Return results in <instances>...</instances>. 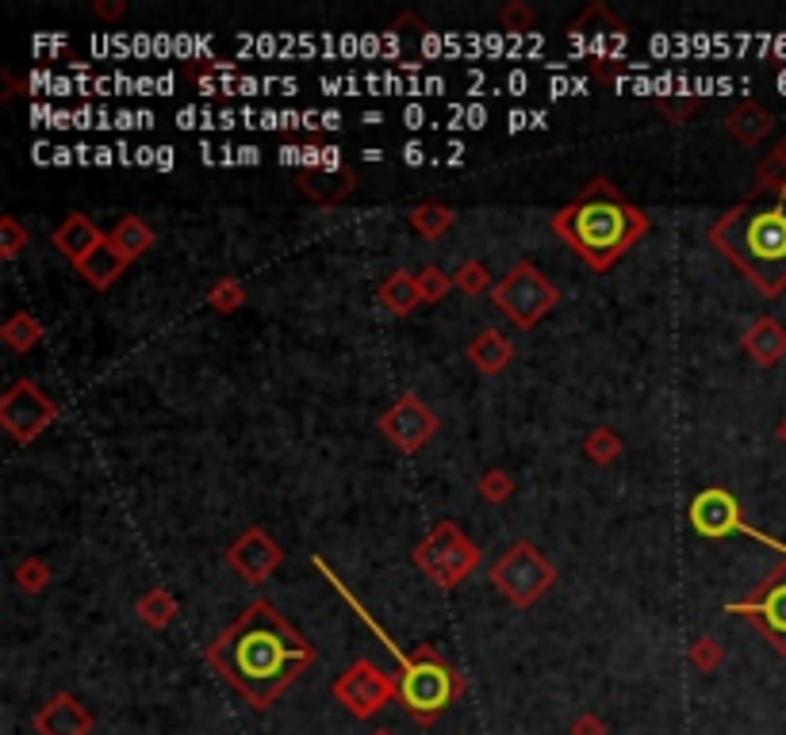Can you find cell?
<instances>
[{
  "label": "cell",
  "mask_w": 786,
  "mask_h": 735,
  "mask_svg": "<svg viewBox=\"0 0 786 735\" xmlns=\"http://www.w3.org/2000/svg\"><path fill=\"white\" fill-rule=\"evenodd\" d=\"M469 360L483 371V376H499V371H503L514 360L511 337L499 334V330H480L469 341Z\"/></svg>",
  "instance_id": "cell-22"
},
{
  "label": "cell",
  "mask_w": 786,
  "mask_h": 735,
  "mask_svg": "<svg viewBox=\"0 0 786 735\" xmlns=\"http://www.w3.org/2000/svg\"><path fill=\"white\" fill-rule=\"evenodd\" d=\"M376 299L387 315L395 318H407L414 310L422 307V296H419V272H407V268H395L384 284L376 288Z\"/></svg>",
  "instance_id": "cell-21"
},
{
  "label": "cell",
  "mask_w": 786,
  "mask_h": 735,
  "mask_svg": "<svg viewBox=\"0 0 786 735\" xmlns=\"http://www.w3.org/2000/svg\"><path fill=\"white\" fill-rule=\"evenodd\" d=\"M135 613H138V620H143L146 628L161 633V628H169L173 620H177L180 605H177V598H173V594L166 590V586H154V590H146L143 598L135 602Z\"/></svg>",
  "instance_id": "cell-24"
},
{
  "label": "cell",
  "mask_w": 786,
  "mask_h": 735,
  "mask_svg": "<svg viewBox=\"0 0 786 735\" xmlns=\"http://www.w3.org/2000/svg\"><path fill=\"white\" fill-rule=\"evenodd\" d=\"M533 23H538V12H533L530 4H522V0H507L503 8H499V28L503 31H533Z\"/></svg>",
  "instance_id": "cell-36"
},
{
  "label": "cell",
  "mask_w": 786,
  "mask_h": 735,
  "mask_svg": "<svg viewBox=\"0 0 786 735\" xmlns=\"http://www.w3.org/2000/svg\"><path fill=\"white\" fill-rule=\"evenodd\" d=\"M572 735H607V724H602L599 713H583L572 721Z\"/></svg>",
  "instance_id": "cell-41"
},
{
  "label": "cell",
  "mask_w": 786,
  "mask_h": 735,
  "mask_svg": "<svg viewBox=\"0 0 786 735\" xmlns=\"http://www.w3.org/2000/svg\"><path fill=\"white\" fill-rule=\"evenodd\" d=\"M58 421V403L35 379H16L0 399V426L16 445H31L47 426Z\"/></svg>",
  "instance_id": "cell-9"
},
{
  "label": "cell",
  "mask_w": 786,
  "mask_h": 735,
  "mask_svg": "<svg viewBox=\"0 0 786 735\" xmlns=\"http://www.w3.org/2000/svg\"><path fill=\"white\" fill-rule=\"evenodd\" d=\"M77 268V272H81L85 276V284H89V288L92 291H108L111 288V284H116L119 280V276H124L127 272V268H131V261H127V257L124 254H119V249L116 246H111V241L108 238H104L100 241V246L97 249H92V254L89 257H85V261L81 265H73Z\"/></svg>",
  "instance_id": "cell-19"
},
{
  "label": "cell",
  "mask_w": 786,
  "mask_h": 735,
  "mask_svg": "<svg viewBox=\"0 0 786 735\" xmlns=\"http://www.w3.org/2000/svg\"><path fill=\"white\" fill-rule=\"evenodd\" d=\"M50 578H55V570L39 556H28L16 564V586H20L23 594H42L50 586Z\"/></svg>",
  "instance_id": "cell-30"
},
{
  "label": "cell",
  "mask_w": 786,
  "mask_h": 735,
  "mask_svg": "<svg viewBox=\"0 0 786 735\" xmlns=\"http://www.w3.org/2000/svg\"><path fill=\"white\" fill-rule=\"evenodd\" d=\"M453 222H456V215L449 203H414L411 207V227L430 241L445 238L449 230H453Z\"/></svg>",
  "instance_id": "cell-27"
},
{
  "label": "cell",
  "mask_w": 786,
  "mask_h": 735,
  "mask_svg": "<svg viewBox=\"0 0 786 735\" xmlns=\"http://www.w3.org/2000/svg\"><path fill=\"white\" fill-rule=\"evenodd\" d=\"M207 307L219 310V315H235L238 307H246V284H242L238 276L215 280L212 291H207Z\"/></svg>",
  "instance_id": "cell-29"
},
{
  "label": "cell",
  "mask_w": 786,
  "mask_h": 735,
  "mask_svg": "<svg viewBox=\"0 0 786 735\" xmlns=\"http://www.w3.org/2000/svg\"><path fill=\"white\" fill-rule=\"evenodd\" d=\"M649 215L621 196V188L607 177H595L572 203H564L549 219V230L572 249L591 272L615 268L629 249L649 235Z\"/></svg>",
  "instance_id": "cell-2"
},
{
  "label": "cell",
  "mask_w": 786,
  "mask_h": 735,
  "mask_svg": "<svg viewBox=\"0 0 786 735\" xmlns=\"http://www.w3.org/2000/svg\"><path fill=\"white\" fill-rule=\"evenodd\" d=\"M411 559L438 590H456L480 567V548L456 522H438L434 529L414 544Z\"/></svg>",
  "instance_id": "cell-5"
},
{
  "label": "cell",
  "mask_w": 786,
  "mask_h": 735,
  "mask_svg": "<svg viewBox=\"0 0 786 735\" xmlns=\"http://www.w3.org/2000/svg\"><path fill=\"white\" fill-rule=\"evenodd\" d=\"M756 188L759 196H775L786 200V138L772 146V153H764L756 166Z\"/></svg>",
  "instance_id": "cell-26"
},
{
  "label": "cell",
  "mask_w": 786,
  "mask_h": 735,
  "mask_svg": "<svg viewBox=\"0 0 786 735\" xmlns=\"http://www.w3.org/2000/svg\"><path fill=\"white\" fill-rule=\"evenodd\" d=\"M369 735H395V732H387V728H376V732H369Z\"/></svg>",
  "instance_id": "cell-43"
},
{
  "label": "cell",
  "mask_w": 786,
  "mask_h": 735,
  "mask_svg": "<svg viewBox=\"0 0 786 735\" xmlns=\"http://www.w3.org/2000/svg\"><path fill=\"white\" fill-rule=\"evenodd\" d=\"M334 697L338 705H345V713L357 716V721H369V716L384 713L387 705L400 697V686L387 671H380L376 663L369 659H353L338 678H334Z\"/></svg>",
  "instance_id": "cell-8"
},
{
  "label": "cell",
  "mask_w": 786,
  "mask_h": 735,
  "mask_svg": "<svg viewBox=\"0 0 786 735\" xmlns=\"http://www.w3.org/2000/svg\"><path fill=\"white\" fill-rule=\"evenodd\" d=\"M108 241L127 257V261L135 265L143 254H150L158 238H154V230H150V222H146V219H138V215H124V219H119L116 227L108 230Z\"/></svg>",
  "instance_id": "cell-23"
},
{
  "label": "cell",
  "mask_w": 786,
  "mask_h": 735,
  "mask_svg": "<svg viewBox=\"0 0 786 735\" xmlns=\"http://www.w3.org/2000/svg\"><path fill=\"white\" fill-rule=\"evenodd\" d=\"M690 667H695L698 674H718L725 667V647H721V639H714V636H703V639H695L690 644Z\"/></svg>",
  "instance_id": "cell-31"
},
{
  "label": "cell",
  "mask_w": 786,
  "mask_h": 735,
  "mask_svg": "<svg viewBox=\"0 0 786 735\" xmlns=\"http://www.w3.org/2000/svg\"><path fill=\"white\" fill-rule=\"evenodd\" d=\"M453 288H456L453 276L442 272L438 265H426L419 272V296H422V302H442Z\"/></svg>",
  "instance_id": "cell-35"
},
{
  "label": "cell",
  "mask_w": 786,
  "mask_h": 735,
  "mask_svg": "<svg viewBox=\"0 0 786 735\" xmlns=\"http://www.w3.org/2000/svg\"><path fill=\"white\" fill-rule=\"evenodd\" d=\"M621 453H626V440H621L610 426H599L583 437V456L591 464H599V468H610L615 460H621Z\"/></svg>",
  "instance_id": "cell-28"
},
{
  "label": "cell",
  "mask_w": 786,
  "mask_h": 735,
  "mask_svg": "<svg viewBox=\"0 0 786 735\" xmlns=\"http://www.w3.org/2000/svg\"><path fill=\"white\" fill-rule=\"evenodd\" d=\"M227 564L238 578H246V583H265V578L284 564V552L262 525H249V529L227 548Z\"/></svg>",
  "instance_id": "cell-12"
},
{
  "label": "cell",
  "mask_w": 786,
  "mask_h": 735,
  "mask_svg": "<svg viewBox=\"0 0 786 735\" xmlns=\"http://www.w3.org/2000/svg\"><path fill=\"white\" fill-rule=\"evenodd\" d=\"M652 108L660 111V116L668 119V123H687L690 111L698 108V100H695V97H656Z\"/></svg>",
  "instance_id": "cell-37"
},
{
  "label": "cell",
  "mask_w": 786,
  "mask_h": 735,
  "mask_svg": "<svg viewBox=\"0 0 786 735\" xmlns=\"http://www.w3.org/2000/svg\"><path fill=\"white\" fill-rule=\"evenodd\" d=\"M740 349L756 360L759 368H775L786 357V326L772 315H759L740 337Z\"/></svg>",
  "instance_id": "cell-18"
},
{
  "label": "cell",
  "mask_w": 786,
  "mask_h": 735,
  "mask_svg": "<svg viewBox=\"0 0 786 735\" xmlns=\"http://www.w3.org/2000/svg\"><path fill=\"white\" fill-rule=\"evenodd\" d=\"M0 337H4V345L12 352H31L35 345L47 337V330H42V322L31 310H12V315L4 318V326H0Z\"/></svg>",
  "instance_id": "cell-25"
},
{
  "label": "cell",
  "mask_w": 786,
  "mask_h": 735,
  "mask_svg": "<svg viewBox=\"0 0 786 735\" xmlns=\"http://www.w3.org/2000/svg\"><path fill=\"white\" fill-rule=\"evenodd\" d=\"M491 583H495V590L503 594L514 609H530V605H538L552 590L557 567L541 556L538 544L518 540L503 552V559L491 567Z\"/></svg>",
  "instance_id": "cell-7"
},
{
  "label": "cell",
  "mask_w": 786,
  "mask_h": 735,
  "mask_svg": "<svg viewBox=\"0 0 786 735\" xmlns=\"http://www.w3.org/2000/svg\"><path fill=\"white\" fill-rule=\"evenodd\" d=\"M583 66H587V73H591L595 81H602V85H610L621 73V62L618 58H610V54H591Z\"/></svg>",
  "instance_id": "cell-38"
},
{
  "label": "cell",
  "mask_w": 786,
  "mask_h": 735,
  "mask_svg": "<svg viewBox=\"0 0 786 735\" xmlns=\"http://www.w3.org/2000/svg\"><path fill=\"white\" fill-rule=\"evenodd\" d=\"M733 613L753 620V625L759 628V636H764L779 655H786V564L775 567L772 575L748 594V598H740L737 605H733Z\"/></svg>",
  "instance_id": "cell-11"
},
{
  "label": "cell",
  "mask_w": 786,
  "mask_h": 735,
  "mask_svg": "<svg viewBox=\"0 0 786 735\" xmlns=\"http://www.w3.org/2000/svg\"><path fill=\"white\" fill-rule=\"evenodd\" d=\"M28 246H31V230L23 227L16 215H4V219H0V257H4V261H16Z\"/></svg>",
  "instance_id": "cell-32"
},
{
  "label": "cell",
  "mask_w": 786,
  "mask_h": 735,
  "mask_svg": "<svg viewBox=\"0 0 786 735\" xmlns=\"http://www.w3.org/2000/svg\"><path fill=\"white\" fill-rule=\"evenodd\" d=\"M387 31H392L395 39H414V34H426L430 28H426V23H422L414 12H403V16H395L392 28H387Z\"/></svg>",
  "instance_id": "cell-39"
},
{
  "label": "cell",
  "mask_w": 786,
  "mask_h": 735,
  "mask_svg": "<svg viewBox=\"0 0 786 735\" xmlns=\"http://www.w3.org/2000/svg\"><path fill=\"white\" fill-rule=\"evenodd\" d=\"M710 246L748 276L759 296L786 291V200L753 196L710 227Z\"/></svg>",
  "instance_id": "cell-3"
},
{
  "label": "cell",
  "mask_w": 786,
  "mask_h": 735,
  "mask_svg": "<svg viewBox=\"0 0 786 735\" xmlns=\"http://www.w3.org/2000/svg\"><path fill=\"white\" fill-rule=\"evenodd\" d=\"M480 498L483 501H491V506H503V501H511L514 495V475L511 471H503V468H491V471H483L480 475Z\"/></svg>",
  "instance_id": "cell-33"
},
{
  "label": "cell",
  "mask_w": 786,
  "mask_h": 735,
  "mask_svg": "<svg viewBox=\"0 0 786 735\" xmlns=\"http://www.w3.org/2000/svg\"><path fill=\"white\" fill-rule=\"evenodd\" d=\"M491 302L514 330H533L560 302V288L533 261H518L503 280L491 288Z\"/></svg>",
  "instance_id": "cell-6"
},
{
  "label": "cell",
  "mask_w": 786,
  "mask_h": 735,
  "mask_svg": "<svg viewBox=\"0 0 786 735\" xmlns=\"http://www.w3.org/2000/svg\"><path fill=\"white\" fill-rule=\"evenodd\" d=\"M395 686H400V705L407 708V716L414 724H422V728H430L464 694V678L430 644H419L414 652L400 655V678H395Z\"/></svg>",
  "instance_id": "cell-4"
},
{
  "label": "cell",
  "mask_w": 786,
  "mask_h": 735,
  "mask_svg": "<svg viewBox=\"0 0 786 735\" xmlns=\"http://www.w3.org/2000/svg\"><path fill=\"white\" fill-rule=\"evenodd\" d=\"M725 131H729V138H737L740 146H756L775 131V116L764 103L745 100L725 116Z\"/></svg>",
  "instance_id": "cell-20"
},
{
  "label": "cell",
  "mask_w": 786,
  "mask_h": 735,
  "mask_svg": "<svg viewBox=\"0 0 786 735\" xmlns=\"http://www.w3.org/2000/svg\"><path fill=\"white\" fill-rule=\"evenodd\" d=\"M775 434H779V440H783V445H786V418L779 421V429H775Z\"/></svg>",
  "instance_id": "cell-42"
},
{
  "label": "cell",
  "mask_w": 786,
  "mask_h": 735,
  "mask_svg": "<svg viewBox=\"0 0 786 735\" xmlns=\"http://www.w3.org/2000/svg\"><path fill=\"white\" fill-rule=\"evenodd\" d=\"M376 429L384 434L387 445H395L403 456H414L422 445H426L430 437L442 429V421H438V414L430 410L426 403L419 399L414 391H403L400 399L387 406L384 414L376 418Z\"/></svg>",
  "instance_id": "cell-10"
},
{
  "label": "cell",
  "mask_w": 786,
  "mask_h": 735,
  "mask_svg": "<svg viewBox=\"0 0 786 735\" xmlns=\"http://www.w3.org/2000/svg\"><path fill=\"white\" fill-rule=\"evenodd\" d=\"M453 284L461 296H483V291L491 288V272L483 261H464L461 268L453 272Z\"/></svg>",
  "instance_id": "cell-34"
},
{
  "label": "cell",
  "mask_w": 786,
  "mask_h": 735,
  "mask_svg": "<svg viewBox=\"0 0 786 735\" xmlns=\"http://www.w3.org/2000/svg\"><path fill=\"white\" fill-rule=\"evenodd\" d=\"M92 16L104 23H116V20H124L127 16V4L124 0H92Z\"/></svg>",
  "instance_id": "cell-40"
},
{
  "label": "cell",
  "mask_w": 786,
  "mask_h": 735,
  "mask_svg": "<svg viewBox=\"0 0 786 735\" xmlns=\"http://www.w3.org/2000/svg\"><path fill=\"white\" fill-rule=\"evenodd\" d=\"M35 732L39 735H89L92 732V713L77 702L73 694H55L47 705L35 713Z\"/></svg>",
  "instance_id": "cell-14"
},
{
  "label": "cell",
  "mask_w": 786,
  "mask_h": 735,
  "mask_svg": "<svg viewBox=\"0 0 786 735\" xmlns=\"http://www.w3.org/2000/svg\"><path fill=\"white\" fill-rule=\"evenodd\" d=\"M204 659L257 713H265L299 674L315 667L318 655L273 602L257 598L204 647Z\"/></svg>",
  "instance_id": "cell-1"
},
{
  "label": "cell",
  "mask_w": 786,
  "mask_h": 735,
  "mask_svg": "<svg viewBox=\"0 0 786 735\" xmlns=\"http://www.w3.org/2000/svg\"><path fill=\"white\" fill-rule=\"evenodd\" d=\"M353 188H357V172H353L350 166L307 169L304 177H299V192H304L315 207H338L342 200H350Z\"/></svg>",
  "instance_id": "cell-16"
},
{
  "label": "cell",
  "mask_w": 786,
  "mask_h": 735,
  "mask_svg": "<svg viewBox=\"0 0 786 735\" xmlns=\"http://www.w3.org/2000/svg\"><path fill=\"white\" fill-rule=\"evenodd\" d=\"M568 31H572L576 42H583V47H591V50H607V47H615V42H626V23H621L602 0H595L583 16H576Z\"/></svg>",
  "instance_id": "cell-15"
},
{
  "label": "cell",
  "mask_w": 786,
  "mask_h": 735,
  "mask_svg": "<svg viewBox=\"0 0 786 735\" xmlns=\"http://www.w3.org/2000/svg\"><path fill=\"white\" fill-rule=\"evenodd\" d=\"M104 238H108V235H104L97 222H92L89 215H81V211L66 215L62 227H58L55 235H50V241H55L58 254H62L66 261H73V265H81L85 257H89Z\"/></svg>",
  "instance_id": "cell-17"
},
{
  "label": "cell",
  "mask_w": 786,
  "mask_h": 735,
  "mask_svg": "<svg viewBox=\"0 0 786 735\" xmlns=\"http://www.w3.org/2000/svg\"><path fill=\"white\" fill-rule=\"evenodd\" d=\"M690 525H695L698 536H710V540H721V536H733L737 529H745V514H740L737 498L721 487H706L698 490L695 501H690Z\"/></svg>",
  "instance_id": "cell-13"
}]
</instances>
